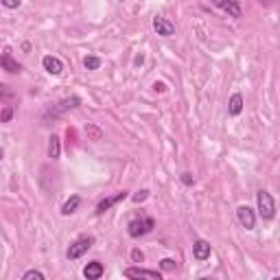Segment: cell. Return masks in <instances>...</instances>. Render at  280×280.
I'll return each mask as SVG.
<instances>
[{"label": "cell", "mask_w": 280, "mask_h": 280, "mask_svg": "<svg viewBox=\"0 0 280 280\" xmlns=\"http://www.w3.org/2000/svg\"><path fill=\"white\" fill-rule=\"evenodd\" d=\"M256 210L263 221H271L276 217V202L271 197V193H267L265 188H261L256 193Z\"/></svg>", "instance_id": "obj_1"}, {"label": "cell", "mask_w": 280, "mask_h": 280, "mask_svg": "<svg viewBox=\"0 0 280 280\" xmlns=\"http://www.w3.org/2000/svg\"><path fill=\"white\" fill-rule=\"evenodd\" d=\"M153 228H155V221L151 217H138V219H131L127 224V234L131 238H140V236L149 234Z\"/></svg>", "instance_id": "obj_2"}, {"label": "cell", "mask_w": 280, "mask_h": 280, "mask_svg": "<svg viewBox=\"0 0 280 280\" xmlns=\"http://www.w3.org/2000/svg\"><path fill=\"white\" fill-rule=\"evenodd\" d=\"M92 245H94V236H79L77 241H72L70 248L66 250V258H68V261H77V258L84 256V254L92 248Z\"/></svg>", "instance_id": "obj_3"}, {"label": "cell", "mask_w": 280, "mask_h": 280, "mask_svg": "<svg viewBox=\"0 0 280 280\" xmlns=\"http://www.w3.org/2000/svg\"><path fill=\"white\" fill-rule=\"evenodd\" d=\"M79 105H81V98H79V96H68V98H62L59 103L53 105V108L44 114V118H46V121H48V118H59L62 114H66L68 110H75V108H79Z\"/></svg>", "instance_id": "obj_4"}, {"label": "cell", "mask_w": 280, "mask_h": 280, "mask_svg": "<svg viewBox=\"0 0 280 280\" xmlns=\"http://www.w3.org/2000/svg\"><path fill=\"white\" fill-rule=\"evenodd\" d=\"M236 219L245 230H254V226H256V212H254V208H250V206H238Z\"/></svg>", "instance_id": "obj_5"}, {"label": "cell", "mask_w": 280, "mask_h": 280, "mask_svg": "<svg viewBox=\"0 0 280 280\" xmlns=\"http://www.w3.org/2000/svg\"><path fill=\"white\" fill-rule=\"evenodd\" d=\"M212 5L217 7V9L226 11L230 18H241L243 15V9H241V3L238 0H210Z\"/></svg>", "instance_id": "obj_6"}, {"label": "cell", "mask_w": 280, "mask_h": 280, "mask_svg": "<svg viewBox=\"0 0 280 280\" xmlns=\"http://www.w3.org/2000/svg\"><path fill=\"white\" fill-rule=\"evenodd\" d=\"M42 68L48 72V75L59 77L62 72H64V64H62L59 57H55V55H46V57H42Z\"/></svg>", "instance_id": "obj_7"}, {"label": "cell", "mask_w": 280, "mask_h": 280, "mask_svg": "<svg viewBox=\"0 0 280 280\" xmlns=\"http://www.w3.org/2000/svg\"><path fill=\"white\" fill-rule=\"evenodd\" d=\"M127 278H151V280H160L162 274L158 269H145V267H127L123 271Z\"/></svg>", "instance_id": "obj_8"}, {"label": "cell", "mask_w": 280, "mask_h": 280, "mask_svg": "<svg viewBox=\"0 0 280 280\" xmlns=\"http://www.w3.org/2000/svg\"><path fill=\"white\" fill-rule=\"evenodd\" d=\"M210 254H212V248H210V243L208 241H204V238H197V241L193 243V256L195 261H208L210 258Z\"/></svg>", "instance_id": "obj_9"}, {"label": "cell", "mask_w": 280, "mask_h": 280, "mask_svg": "<svg viewBox=\"0 0 280 280\" xmlns=\"http://www.w3.org/2000/svg\"><path fill=\"white\" fill-rule=\"evenodd\" d=\"M153 31L162 37H171V35H175V24L158 15V18H153Z\"/></svg>", "instance_id": "obj_10"}, {"label": "cell", "mask_w": 280, "mask_h": 280, "mask_svg": "<svg viewBox=\"0 0 280 280\" xmlns=\"http://www.w3.org/2000/svg\"><path fill=\"white\" fill-rule=\"evenodd\" d=\"M123 199H127V191H121L118 195H114V197H105V199H101V202H98V206H96V215H103V212H108L112 206H116V204L123 202Z\"/></svg>", "instance_id": "obj_11"}, {"label": "cell", "mask_w": 280, "mask_h": 280, "mask_svg": "<svg viewBox=\"0 0 280 280\" xmlns=\"http://www.w3.org/2000/svg\"><path fill=\"white\" fill-rule=\"evenodd\" d=\"M105 274V267H103V263L101 261H90L88 265L84 267V276L88 280H98Z\"/></svg>", "instance_id": "obj_12"}, {"label": "cell", "mask_w": 280, "mask_h": 280, "mask_svg": "<svg viewBox=\"0 0 280 280\" xmlns=\"http://www.w3.org/2000/svg\"><path fill=\"white\" fill-rule=\"evenodd\" d=\"M0 64H3V70L11 72V75H18V72L22 70V66L11 57V48H5V53H3V59H0Z\"/></svg>", "instance_id": "obj_13"}, {"label": "cell", "mask_w": 280, "mask_h": 280, "mask_svg": "<svg viewBox=\"0 0 280 280\" xmlns=\"http://www.w3.org/2000/svg\"><path fill=\"white\" fill-rule=\"evenodd\" d=\"M245 108V103H243V96L234 92L232 96H230V101H228V114L230 116H241V112Z\"/></svg>", "instance_id": "obj_14"}, {"label": "cell", "mask_w": 280, "mask_h": 280, "mask_svg": "<svg viewBox=\"0 0 280 280\" xmlns=\"http://www.w3.org/2000/svg\"><path fill=\"white\" fill-rule=\"evenodd\" d=\"M79 206H81V197L79 195H70V199H66L64 206H62V215L64 217L75 215V212L79 210Z\"/></svg>", "instance_id": "obj_15"}, {"label": "cell", "mask_w": 280, "mask_h": 280, "mask_svg": "<svg viewBox=\"0 0 280 280\" xmlns=\"http://www.w3.org/2000/svg\"><path fill=\"white\" fill-rule=\"evenodd\" d=\"M62 155V143H59V136H51L48 138V158L51 160H59Z\"/></svg>", "instance_id": "obj_16"}, {"label": "cell", "mask_w": 280, "mask_h": 280, "mask_svg": "<svg viewBox=\"0 0 280 280\" xmlns=\"http://www.w3.org/2000/svg\"><path fill=\"white\" fill-rule=\"evenodd\" d=\"M84 68L86 70H98V68H101V57H96V55L84 57Z\"/></svg>", "instance_id": "obj_17"}, {"label": "cell", "mask_w": 280, "mask_h": 280, "mask_svg": "<svg viewBox=\"0 0 280 280\" xmlns=\"http://www.w3.org/2000/svg\"><path fill=\"white\" fill-rule=\"evenodd\" d=\"M86 134L90 136V140H94V143H98V140H103V129L101 127H96V125H86Z\"/></svg>", "instance_id": "obj_18"}, {"label": "cell", "mask_w": 280, "mask_h": 280, "mask_svg": "<svg viewBox=\"0 0 280 280\" xmlns=\"http://www.w3.org/2000/svg\"><path fill=\"white\" fill-rule=\"evenodd\" d=\"M22 280H44V274L42 271H37V269H29V271H24L22 274Z\"/></svg>", "instance_id": "obj_19"}, {"label": "cell", "mask_w": 280, "mask_h": 280, "mask_svg": "<svg viewBox=\"0 0 280 280\" xmlns=\"http://www.w3.org/2000/svg\"><path fill=\"white\" fill-rule=\"evenodd\" d=\"M160 269L162 271H175L177 269V263L173 261V258H162L160 261Z\"/></svg>", "instance_id": "obj_20"}, {"label": "cell", "mask_w": 280, "mask_h": 280, "mask_svg": "<svg viewBox=\"0 0 280 280\" xmlns=\"http://www.w3.org/2000/svg\"><path fill=\"white\" fill-rule=\"evenodd\" d=\"M11 118H13V105L5 103V105H3V116H0V121H3V123H9Z\"/></svg>", "instance_id": "obj_21"}, {"label": "cell", "mask_w": 280, "mask_h": 280, "mask_svg": "<svg viewBox=\"0 0 280 280\" xmlns=\"http://www.w3.org/2000/svg\"><path fill=\"white\" fill-rule=\"evenodd\" d=\"M147 197H149V191H147V188H143V191H138L134 197H131V202H134V204H143Z\"/></svg>", "instance_id": "obj_22"}, {"label": "cell", "mask_w": 280, "mask_h": 280, "mask_svg": "<svg viewBox=\"0 0 280 280\" xmlns=\"http://www.w3.org/2000/svg\"><path fill=\"white\" fill-rule=\"evenodd\" d=\"M179 179H182V184L184 186H193L195 184V177H193V173H182V175H179Z\"/></svg>", "instance_id": "obj_23"}, {"label": "cell", "mask_w": 280, "mask_h": 280, "mask_svg": "<svg viewBox=\"0 0 280 280\" xmlns=\"http://www.w3.org/2000/svg\"><path fill=\"white\" fill-rule=\"evenodd\" d=\"M0 3H3L5 9H18L22 5V0H0Z\"/></svg>", "instance_id": "obj_24"}, {"label": "cell", "mask_w": 280, "mask_h": 280, "mask_svg": "<svg viewBox=\"0 0 280 280\" xmlns=\"http://www.w3.org/2000/svg\"><path fill=\"white\" fill-rule=\"evenodd\" d=\"M131 261H134V263H138V265H140V263L145 261V254L140 252L138 248H134V250H131Z\"/></svg>", "instance_id": "obj_25"}, {"label": "cell", "mask_w": 280, "mask_h": 280, "mask_svg": "<svg viewBox=\"0 0 280 280\" xmlns=\"http://www.w3.org/2000/svg\"><path fill=\"white\" fill-rule=\"evenodd\" d=\"M153 88L160 90V92H164V90H167V88H164V84H153Z\"/></svg>", "instance_id": "obj_26"}, {"label": "cell", "mask_w": 280, "mask_h": 280, "mask_svg": "<svg viewBox=\"0 0 280 280\" xmlns=\"http://www.w3.org/2000/svg\"><path fill=\"white\" fill-rule=\"evenodd\" d=\"M261 3H265V5H269V3H271V0H261Z\"/></svg>", "instance_id": "obj_27"}]
</instances>
